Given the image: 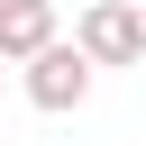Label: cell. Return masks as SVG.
<instances>
[{"label":"cell","mask_w":146,"mask_h":146,"mask_svg":"<svg viewBox=\"0 0 146 146\" xmlns=\"http://www.w3.org/2000/svg\"><path fill=\"white\" fill-rule=\"evenodd\" d=\"M73 46H82L100 73H119V64H137V55H146V9H137V0H82Z\"/></svg>","instance_id":"cell-1"},{"label":"cell","mask_w":146,"mask_h":146,"mask_svg":"<svg viewBox=\"0 0 146 146\" xmlns=\"http://www.w3.org/2000/svg\"><path fill=\"white\" fill-rule=\"evenodd\" d=\"M55 46V0H0V64H36Z\"/></svg>","instance_id":"cell-3"},{"label":"cell","mask_w":146,"mask_h":146,"mask_svg":"<svg viewBox=\"0 0 146 146\" xmlns=\"http://www.w3.org/2000/svg\"><path fill=\"white\" fill-rule=\"evenodd\" d=\"M91 73H100V64H91L82 46H55V55H36V64L18 73V91H27L46 119H64V110H82V100H91Z\"/></svg>","instance_id":"cell-2"},{"label":"cell","mask_w":146,"mask_h":146,"mask_svg":"<svg viewBox=\"0 0 146 146\" xmlns=\"http://www.w3.org/2000/svg\"><path fill=\"white\" fill-rule=\"evenodd\" d=\"M0 91H9V73H0Z\"/></svg>","instance_id":"cell-4"}]
</instances>
